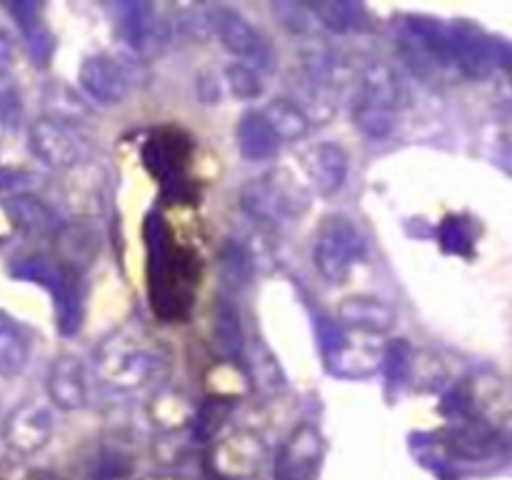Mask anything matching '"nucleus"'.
I'll list each match as a JSON object with an SVG mask.
<instances>
[{
    "mask_svg": "<svg viewBox=\"0 0 512 480\" xmlns=\"http://www.w3.org/2000/svg\"><path fill=\"white\" fill-rule=\"evenodd\" d=\"M165 360L158 343L138 328H125L103 343L98 353L100 378L118 390H135L158 378Z\"/></svg>",
    "mask_w": 512,
    "mask_h": 480,
    "instance_id": "f257e3e1",
    "label": "nucleus"
},
{
    "mask_svg": "<svg viewBox=\"0 0 512 480\" xmlns=\"http://www.w3.org/2000/svg\"><path fill=\"white\" fill-rule=\"evenodd\" d=\"M240 208L260 228H275L283 220H295L310 208V193L288 173H273L255 178L240 190Z\"/></svg>",
    "mask_w": 512,
    "mask_h": 480,
    "instance_id": "f03ea898",
    "label": "nucleus"
},
{
    "mask_svg": "<svg viewBox=\"0 0 512 480\" xmlns=\"http://www.w3.org/2000/svg\"><path fill=\"white\" fill-rule=\"evenodd\" d=\"M363 253L365 240L348 215H328L320 223L313 243V263L328 283H343Z\"/></svg>",
    "mask_w": 512,
    "mask_h": 480,
    "instance_id": "7ed1b4c3",
    "label": "nucleus"
},
{
    "mask_svg": "<svg viewBox=\"0 0 512 480\" xmlns=\"http://www.w3.org/2000/svg\"><path fill=\"white\" fill-rule=\"evenodd\" d=\"M30 153L53 170H68L88 160L90 143L75 125L40 118L30 125Z\"/></svg>",
    "mask_w": 512,
    "mask_h": 480,
    "instance_id": "20e7f679",
    "label": "nucleus"
},
{
    "mask_svg": "<svg viewBox=\"0 0 512 480\" xmlns=\"http://www.w3.org/2000/svg\"><path fill=\"white\" fill-rule=\"evenodd\" d=\"M85 93L100 105H118L128 98L135 73L123 55H90L78 73Z\"/></svg>",
    "mask_w": 512,
    "mask_h": 480,
    "instance_id": "39448f33",
    "label": "nucleus"
},
{
    "mask_svg": "<svg viewBox=\"0 0 512 480\" xmlns=\"http://www.w3.org/2000/svg\"><path fill=\"white\" fill-rule=\"evenodd\" d=\"M55 253L58 268L80 275L95 263L103 250V230L93 220H70L55 230Z\"/></svg>",
    "mask_w": 512,
    "mask_h": 480,
    "instance_id": "423d86ee",
    "label": "nucleus"
},
{
    "mask_svg": "<svg viewBox=\"0 0 512 480\" xmlns=\"http://www.w3.org/2000/svg\"><path fill=\"white\" fill-rule=\"evenodd\" d=\"M53 435V415L43 403H20L3 425V440L20 455H33L45 448Z\"/></svg>",
    "mask_w": 512,
    "mask_h": 480,
    "instance_id": "0eeeda50",
    "label": "nucleus"
},
{
    "mask_svg": "<svg viewBox=\"0 0 512 480\" xmlns=\"http://www.w3.org/2000/svg\"><path fill=\"white\" fill-rule=\"evenodd\" d=\"M320 338H323L328 368L335 375H343V378H365V375L378 370L380 355L373 348H368V345H360L355 340H350V335L340 333L338 325H323L320 328Z\"/></svg>",
    "mask_w": 512,
    "mask_h": 480,
    "instance_id": "6e6552de",
    "label": "nucleus"
},
{
    "mask_svg": "<svg viewBox=\"0 0 512 480\" xmlns=\"http://www.w3.org/2000/svg\"><path fill=\"white\" fill-rule=\"evenodd\" d=\"M323 458V435L315 425H300L275 460L278 480H313Z\"/></svg>",
    "mask_w": 512,
    "mask_h": 480,
    "instance_id": "1a4fd4ad",
    "label": "nucleus"
},
{
    "mask_svg": "<svg viewBox=\"0 0 512 480\" xmlns=\"http://www.w3.org/2000/svg\"><path fill=\"white\" fill-rule=\"evenodd\" d=\"M48 395L55 408L80 410L90 400V380L83 360L75 355H63L50 365Z\"/></svg>",
    "mask_w": 512,
    "mask_h": 480,
    "instance_id": "9d476101",
    "label": "nucleus"
},
{
    "mask_svg": "<svg viewBox=\"0 0 512 480\" xmlns=\"http://www.w3.org/2000/svg\"><path fill=\"white\" fill-rule=\"evenodd\" d=\"M358 103L395 115L405 103L403 80L388 63L365 65L363 73H360Z\"/></svg>",
    "mask_w": 512,
    "mask_h": 480,
    "instance_id": "9b49d317",
    "label": "nucleus"
},
{
    "mask_svg": "<svg viewBox=\"0 0 512 480\" xmlns=\"http://www.w3.org/2000/svg\"><path fill=\"white\" fill-rule=\"evenodd\" d=\"M208 23L228 53L238 55V58H265L263 38H260L258 30H255L240 13H235V10L230 8H213L210 10Z\"/></svg>",
    "mask_w": 512,
    "mask_h": 480,
    "instance_id": "f8f14e48",
    "label": "nucleus"
},
{
    "mask_svg": "<svg viewBox=\"0 0 512 480\" xmlns=\"http://www.w3.org/2000/svg\"><path fill=\"white\" fill-rule=\"evenodd\" d=\"M340 323L348 330L365 335H383L395 328L393 305H388L380 298H370V295H355V298H345L338 308Z\"/></svg>",
    "mask_w": 512,
    "mask_h": 480,
    "instance_id": "ddd939ff",
    "label": "nucleus"
},
{
    "mask_svg": "<svg viewBox=\"0 0 512 480\" xmlns=\"http://www.w3.org/2000/svg\"><path fill=\"white\" fill-rule=\"evenodd\" d=\"M305 168H308V178L315 193L330 198L343 188L345 178H348V153L335 143H318L308 153Z\"/></svg>",
    "mask_w": 512,
    "mask_h": 480,
    "instance_id": "4468645a",
    "label": "nucleus"
},
{
    "mask_svg": "<svg viewBox=\"0 0 512 480\" xmlns=\"http://www.w3.org/2000/svg\"><path fill=\"white\" fill-rule=\"evenodd\" d=\"M235 143H238L240 155L245 160H253V163L275 158L280 145H283L260 110L243 113V118L238 120V128H235Z\"/></svg>",
    "mask_w": 512,
    "mask_h": 480,
    "instance_id": "2eb2a0df",
    "label": "nucleus"
},
{
    "mask_svg": "<svg viewBox=\"0 0 512 480\" xmlns=\"http://www.w3.org/2000/svg\"><path fill=\"white\" fill-rule=\"evenodd\" d=\"M5 213H8L13 228L28 238H53L55 235V215L45 203H40L33 195H13L5 200Z\"/></svg>",
    "mask_w": 512,
    "mask_h": 480,
    "instance_id": "dca6fc26",
    "label": "nucleus"
},
{
    "mask_svg": "<svg viewBox=\"0 0 512 480\" xmlns=\"http://www.w3.org/2000/svg\"><path fill=\"white\" fill-rule=\"evenodd\" d=\"M260 113H263V118L268 120L273 133L278 135L280 143H293V140L305 138L310 130L308 113H305V110L290 98L270 100Z\"/></svg>",
    "mask_w": 512,
    "mask_h": 480,
    "instance_id": "f3484780",
    "label": "nucleus"
},
{
    "mask_svg": "<svg viewBox=\"0 0 512 480\" xmlns=\"http://www.w3.org/2000/svg\"><path fill=\"white\" fill-rule=\"evenodd\" d=\"M78 275L58 268V275L53 278V298H55V318H58L60 333L73 335L80 330L83 323V303H80Z\"/></svg>",
    "mask_w": 512,
    "mask_h": 480,
    "instance_id": "a211bd4d",
    "label": "nucleus"
},
{
    "mask_svg": "<svg viewBox=\"0 0 512 480\" xmlns=\"http://www.w3.org/2000/svg\"><path fill=\"white\" fill-rule=\"evenodd\" d=\"M213 340L218 345L220 353L228 360L243 358L245 353V333L243 325H240V315L235 305H230L228 300L218 303L213 313Z\"/></svg>",
    "mask_w": 512,
    "mask_h": 480,
    "instance_id": "6ab92c4d",
    "label": "nucleus"
},
{
    "mask_svg": "<svg viewBox=\"0 0 512 480\" xmlns=\"http://www.w3.org/2000/svg\"><path fill=\"white\" fill-rule=\"evenodd\" d=\"M30 348L25 335L10 320L0 318V378H15L28 368Z\"/></svg>",
    "mask_w": 512,
    "mask_h": 480,
    "instance_id": "aec40b11",
    "label": "nucleus"
},
{
    "mask_svg": "<svg viewBox=\"0 0 512 480\" xmlns=\"http://www.w3.org/2000/svg\"><path fill=\"white\" fill-rule=\"evenodd\" d=\"M313 18L325 25L333 33H350L363 25V8L345 0H320V3L308 5Z\"/></svg>",
    "mask_w": 512,
    "mask_h": 480,
    "instance_id": "412c9836",
    "label": "nucleus"
},
{
    "mask_svg": "<svg viewBox=\"0 0 512 480\" xmlns=\"http://www.w3.org/2000/svg\"><path fill=\"white\" fill-rule=\"evenodd\" d=\"M253 268L255 260L245 245L230 243L220 253V280L233 293H240L243 288H248L250 278H253Z\"/></svg>",
    "mask_w": 512,
    "mask_h": 480,
    "instance_id": "4be33fe9",
    "label": "nucleus"
},
{
    "mask_svg": "<svg viewBox=\"0 0 512 480\" xmlns=\"http://www.w3.org/2000/svg\"><path fill=\"white\" fill-rule=\"evenodd\" d=\"M150 415H153V423H158L163 430H180L183 425L193 423L195 408L180 393L165 390L153 400Z\"/></svg>",
    "mask_w": 512,
    "mask_h": 480,
    "instance_id": "5701e85b",
    "label": "nucleus"
},
{
    "mask_svg": "<svg viewBox=\"0 0 512 480\" xmlns=\"http://www.w3.org/2000/svg\"><path fill=\"white\" fill-rule=\"evenodd\" d=\"M233 400H225V398H210L208 403L200 405L193 415V435L200 440V443H208L213 440L215 435L223 430V425L228 423L230 413H233Z\"/></svg>",
    "mask_w": 512,
    "mask_h": 480,
    "instance_id": "b1692460",
    "label": "nucleus"
},
{
    "mask_svg": "<svg viewBox=\"0 0 512 480\" xmlns=\"http://www.w3.org/2000/svg\"><path fill=\"white\" fill-rule=\"evenodd\" d=\"M45 108H50V113L45 118H53L70 125H75V120L80 115H85L83 100L73 90L65 88V85H50L48 93H45Z\"/></svg>",
    "mask_w": 512,
    "mask_h": 480,
    "instance_id": "393cba45",
    "label": "nucleus"
},
{
    "mask_svg": "<svg viewBox=\"0 0 512 480\" xmlns=\"http://www.w3.org/2000/svg\"><path fill=\"white\" fill-rule=\"evenodd\" d=\"M225 83L233 98L238 100H258L263 95V80L258 70L245 63H233L225 68Z\"/></svg>",
    "mask_w": 512,
    "mask_h": 480,
    "instance_id": "a878e982",
    "label": "nucleus"
},
{
    "mask_svg": "<svg viewBox=\"0 0 512 480\" xmlns=\"http://www.w3.org/2000/svg\"><path fill=\"white\" fill-rule=\"evenodd\" d=\"M353 123L363 130L368 138L373 140H383L393 133L395 128V115L393 113H385V110H375L368 108V105H360L355 103L353 108Z\"/></svg>",
    "mask_w": 512,
    "mask_h": 480,
    "instance_id": "bb28decb",
    "label": "nucleus"
},
{
    "mask_svg": "<svg viewBox=\"0 0 512 480\" xmlns=\"http://www.w3.org/2000/svg\"><path fill=\"white\" fill-rule=\"evenodd\" d=\"M273 13L280 18V25L295 35L308 33L310 25H313V13H310L308 5L273 3Z\"/></svg>",
    "mask_w": 512,
    "mask_h": 480,
    "instance_id": "cd10ccee",
    "label": "nucleus"
},
{
    "mask_svg": "<svg viewBox=\"0 0 512 480\" xmlns=\"http://www.w3.org/2000/svg\"><path fill=\"white\" fill-rule=\"evenodd\" d=\"M23 105H20V93L15 80L0 70V120L3 125H18Z\"/></svg>",
    "mask_w": 512,
    "mask_h": 480,
    "instance_id": "c85d7f7f",
    "label": "nucleus"
},
{
    "mask_svg": "<svg viewBox=\"0 0 512 480\" xmlns=\"http://www.w3.org/2000/svg\"><path fill=\"white\" fill-rule=\"evenodd\" d=\"M385 365H388L390 380L403 383L410 375V365H413V350L408 343H395L390 345L388 355H385Z\"/></svg>",
    "mask_w": 512,
    "mask_h": 480,
    "instance_id": "c756f323",
    "label": "nucleus"
},
{
    "mask_svg": "<svg viewBox=\"0 0 512 480\" xmlns=\"http://www.w3.org/2000/svg\"><path fill=\"white\" fill-rule=\"evenodd\" d=\"M23 178H25V173H20V170L0 168V190H13Z\"/></svg>",
    "mask_w": 512,
    "mask_h": 480,
    "instance_id": "7c9ffc66",
    "label": "nucleus"
},
{
    "mask_svg": "<svg viewBox=\"0 0 512 480\" xmlns=\"http://www.w3.org/2000/svg\"><path fill=\"white\" fill-rule=\"evenodd\" d=\"M30 480H55L53 475H48V473H33L30 475Z\"/></svg>",
    "mask_w": 512,
    "mask_h": 480,
    "instance_id": "2f4dec72",
    "label": "nucleus"
}]
</instances>
